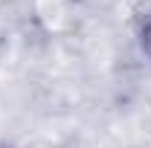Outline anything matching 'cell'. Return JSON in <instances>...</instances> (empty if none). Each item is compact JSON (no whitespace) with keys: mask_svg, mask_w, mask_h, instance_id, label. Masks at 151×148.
<instances>
[{"mask_svg":"<svg viewBox=\"0 0 151 148\" xmlns=\"http://www.w3.org/2000/svg\"><path fill=\"white\" fill-rule=\"evenodd\" d=\"M137 47H139L142 58L151 64V12H148V15H142L139 26H137Z\"/></svg>","mask_w":151,"mask_h":148,"instance_id":"1","label":"cell"},{"mask_svg":"<svg viewBox=\"0 0 151 148\" xmlns=\"http://www.w3.org/2000/svg\"><path fill=\"white\" fill-rule=\"evenodd\" d=\"M139 148H151V145H139Z\"/></svg>","mask_w":151,"mask_h":148,"instance_id":"2","label":"cell"}]
</instances>
